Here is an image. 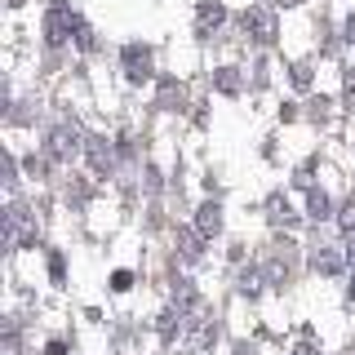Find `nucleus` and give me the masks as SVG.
<instances>
[{
    "mask_svg": "<svg viewBox=\"0 0 355 355\" xmlns=\"http://www.w3.org/2000/svg\"><path fill=\"white\" fill-rule=\"evenodd\" d=\"M125 67H129L133 85L151 80V49H147V44H125Z\"/></svg>",
    "mask_w": 355,
    "mask_h": 355,
    "instance_id": "1",
    "label": "nucleus"
},
{
    "mask_svg": "<svg viewBox=\"0 0 355 355\" xmlns=\"http://www.w3.org/2000/svg\"><path fill=\"white\" fill-rule=\"evenodd\" d=\"M71 27H80V22L71 18V9H67V5H53L49 18H44V31H49V40H53V44L67 40V31H71Z\"/></svg>",
    "mask_w": 355,
    "mask_h": 355,
    "instance_id": "2",
    "label": "nucleus"
},
{
    "mask_svg": "<svg viewBox=\"0 0 355 355\" xmlns=\"http://www.w3.org/2000/svg\"><path fill=\"white\" fill-rule=\"evenodd\" d=\"M244 31H253L262 44H271L275 40V18L266 14V9H249V14H244Z\"/></svg>",
    "mask_w": 355,
    "mask_h": 355,
    "instance_id": "3",
    "label": "nucleus"
},
{
    "mask_svg": "<svg viewBox=\"0 0 355 355\" xmlns=\"http://www.w3.org/2000/svg\"><path fill=\"white\" fill-rule=\"evenodd\" d=\"M218 22H227V9H222L218 0H205V5H200V14H196V27H200V36H205L209 27H218Z\"/></svg>",
    "mask_w": 355,
    "mask_h": 355,
    "instance_id": "4",
    "label": "nucleus"
},
{
    "mask_svg": "<svg viewBox=\"0 0 355 355\" xmlns=\"http://www.w3.org/2000/svg\"><path fill=\"white\" fill-rule=\"evenodd\" d=\"M196 227H200V236H218V231H222V209L218 205H200Z\"/></svg>",
    "mask_w": 355,
    "mask_h": 355,
    "instance_id": "5",
    "label": "nucleus"
},
{
    "mask_svg": "<svg viewBox=\"0 0 355 355\" xmlns=\"http://www.w3.org/2000/svg\"><path fill=\"white\" fill-rule=\"evenodd\" d=\"M311 266H315L320 275H338L342 271V258L333 249H315V253H311Z\"/></svg>",
    "mask_w": 355,
    "mask_h": 355,
    "instance_id": "6",
    "label": "nucleus"
},
{
    "mask_svg": "<svg viewBox=\"0 0 355 355\" xmlns=\"http://www.w3.org/2000/svg\"><path fill=\"white\" fill-rule=\"evenodd\" d=\"M49 151L53 155H76V133H67V129H53V138H49Z\"/></svg>",
    "mask_w": 355,
    "mask_h": 355,
    "instance_id": "7",
    "label": "nucleus"
},
{
    "mask_svg": "<svg viewBox=\"0 0 355 355\" xmlns=\"http://www.w3.org/2000/svg\"><path fill=\"white\" fill-rule=\"evenodd\" d=\"M306 209H311V218H315V222H324V218L333 214V200H329L324 191H311V196H306Z\"/></svg>",
    "mask_w": 355,
    "mask_h": 355,
    "instance_id": "8",
    "label": "nucleus"
},
{
    "mask_svg": "<svg viewBox=\"0 0 355 355\" xmlns=\"http://www.w3.org/2000/svg\"><path fill=\"white\" fill-rule=\"evenodd\" d=\"M214 85L222 89V94H231V98H236V94H240V76H236V67H222V71L214 76Z\"/></svg>",
    "mask_w": 355,
    "mask_h": 355,
    "instance_id": "9",
    "label": "nucleus"
},
{
    "mask_svg": "<svg viewBox=\"0 0 355 355\" xmlns=\"http://www.w3.org/2000/svg\"><path fill=\"white\" fill-rule=\"evenodd\" d=\"M89 160H94V169H98V173H111V151H107L98 138L89 142Z\"/></svg>",
    "mask_w": 355,
    "mask_h": 355,
    "instance_id": "10",
    "label": "nucleus"
},
{
    "mask_svg": "<svg viewBox=\"0 0 355 355\" xmlns=\"http://www.w3.org/2000/svg\"><path fill=\"white\" fill-rule=\"evenodd\" d=\"M173 98H178V103H182V85L164 80V89H160V107H164V111H173Z\"/></svg>",
    "mask_w": 355,
    "mask_h": 355,
    "instance_id": "11",
    "label": "nucleus"
},
{
    "mask_svg": "<svg viewBox=\"0 0 355 355\" xmlns=\"http://www.w3.org/2000/svg\"><path fill=\"white\" fill-rule=\"evenodd\" d=\"M338 222H342V227H347V231L355 227V196L347 200V205H342V214H338Z\"/></svg>",
    "mask_w": 355,
    "mask_h": 355,
    "instance_id": "12",
    "label": "nucleus"
},
{
    "mask_svg": "<svg viewBox=\"0 0 355 355\" xmlns=\"http://www.w3.org/2000/svg\"><path fill=\"white\" fill-rule=\"evenodd\" d=\"M293 85H297V89H306V85H311V67H306V62H297V67H293Z\"/></svg>",
    "mask_w": 355,
    "mask_h": 355,
    "instance_id": "13",
    "label": "nucleus"
},
{
    "mask_svg": "<svg viewBox=\"0 0 355 355\" xmlns=\"http://www.w3.org/2000/svg\"><path fill=\"white\" fill-rule=\"evenodd\" d=\"M129 284H133V275H129V271H116V275H111V288H116V293H125Z\"/></svg>",
    "mask_w": 355,
    "mask_h": 355,
    "instance_id": "14",
    "label": "nucleus"
},
{
    "mask_svg": "<svg viewBox=\"0 0 355 355\" xmlns=\"http://www.w3.org/2000/svg\"><path fill=\"white\" fill-rule=\"evenodd\" d=\"M182 253H187V258H200V249H196V236H187V231H182Z\"/></svg>",
    "mask_w": 355,
    "mask_h": 355,
    "instance_id": "15",
    "label": "nucleus"
},
{
    "mask_svg": "<svg viewBox=\"0 0 355 355\" xmlns=\"http://www.w3.org/2000/svg\"><path fill=\"white\" fill-rule=\"evenodd\" d=\"M49 271H53V280L62 284V258H58V253H53V258H49Z\"/></svg>",
    "mask_w": 355,
    "mask_h": 355,
    "instance_id": "16",
    "label": "nucleus"
},
{
    "mask_svg": "<svg viewBox=\"0 0 355 355\" xmlns=\"http://www.w3.org/2000/svg\"><path fill=\"white\" fill-rule=\"evenodd\" d=\"M49 355H67V342H58V338H53V342H49Z\"/></svg>",
    "mask_w": 355,
    "mask_h": 355,
    "instance_id": "17",
    "label": "nucleus"
},
{
    "mask_svg": "<svg viewBox=\"0 0 355 355\" xmlns=\"http://www.w3.org/2000/svg\"><path fill=\"white\" fill-rule=\"evenodd\" d=\"M347 94L355 98V67H347Z\"/></svg>",
    "mask_w": 355,
    "mask_h": 355,
    "instance_id": "18",
    "label": "nucleus"
},
{
    "mask_svg": "<svg viewBox=\"0 0 355 355\" xmlns=\"http://www.w3.org/2000/svg\"><path fill=\"white\" fill-rule=\"evenodd\" d=\"M293 355H320V351H315V347H311V342H302V347H297Z\"/></svg>",
    "mask_w": 355,
    "mask_h": 355,
    "instance_id": "19",
    "label": "nucleus"
},
{
    "mask_svg": "<svg viewBox=\"0 0 355 355\" xmlns=\"http://www.w3.org/2000/svg\"><path fill=\"white\" fill-rule=\"evenodd\" d=\"M347 40H351V44H355V14H351V18H347Z\"/></svg>",
    "mask_w": 355,
    "mask_h": 355,
    "instance_id": "20",
    "label": "nucleus"
},
{
    "mask_svg": "<svg viewBox=\"0 0 355 355\" xmlns=\"http://www.w3.org/2000/svg\"><path fill=\"white\" fill-rule=\"evenodd\" d=\"M347 297H351V302H355V280H351V288H347Z\"/></svg>",
    "mask_w": 355,
    "mask_h": 355,
    "instance_id": "21",
    "label": "nucleus"
},
{
    "mask_svg": "<svg viewBox=\"0 0 355 355\" xmlns=\"http://www.w3.org/2000/svg\"><path fill=\"white\" fill-rule=\"evenodd\" d=\"M284 5H302V0H284Z\"/></svg>",
    "mask_w": 355,
    "mask_h": 355,
    "instance_id": "22",
    "label": "nucleus"
}]
</instances>
